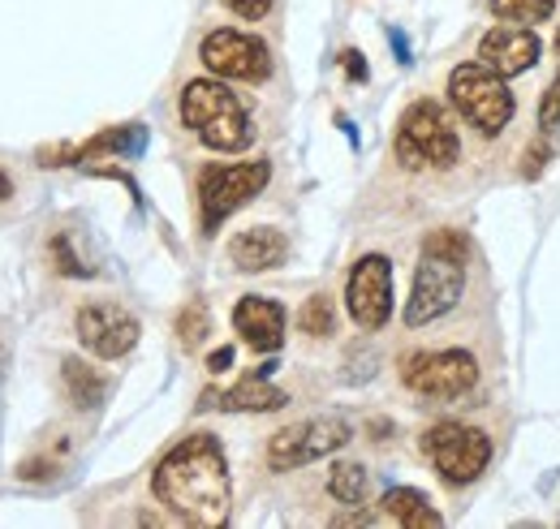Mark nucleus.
I'll list each match as a JSON object with an SVG mask.
<instances>
[{"instance_id": "obj_1", "label": "nucleus", "mask_w": 560, "mask_h": 529, "mask_svg": "<svg viewBox=\"0 0 560 529\" xmlns=\"http://www.w3.org/2000/svg\"><path fill=\"white\" fill-rule=\"evenodd\" d=\"M151 491L186 526H224L233 508V482H229V461L220 439L208 431H195L182 444H173L151 473Z\"/></svg>"}, {"instance_id": "obj_2", "label": "nucleus", "mask_w": 560, "mask_h": 529, "mask_svg": "<svg viewBox=\"0 0 560 529\" xmlns=\"http://www.w3.org/2000/svg\"><path fill=\"white\" fill-rule=\"evenodd\" d=\"M182 126H190L211 151H246L255 142L242 99L215 78H195L182 86Z\"/></svg>"}, {"instance_id": "obj_3", "label": "nucleus", "mask_w": 560, "mask_h": 529, "mask_svg": "<svg viewBox=\"0 0 560 529\" xmlns=\"http://www.w3.org/2000/svg\"><path fill=\"white\" fill-rule=\"evenodd\" d=\"M397 164L419 173V168H453L462 160V138L453 130L448 113L435 104V99H415L401 121H397Z\"/></svg>"}, {"instance_id": "obj_4", "label": "nucleus", "mask_w": 560, "mask_h": 529, "mask_svg": "<svg viewBox=\"0 0 560 529\" xmlns=\"http://www.w3.org/2000/svg\"><path fill=\"white\" fill-rule=\"evenodd\" d=\"M448 99L457 117L483 138L504 133L513 121V91L504 86V73H495L483 61H462L448 73Z\"/></svg>"}, {"instance_id": "obj_5", "label": "nucleus", "mask_w": 560, "mask_h": 529, "mask_svg": "<svg viewBox=\"0 0 560 529\" xmlns=\"http://www.w3.org/2000/svg\"><path fill=\"white\" fill-rule=\"evenodd\" d=\"M422 457L431 461V469L448 486H470V482L483 478V469L491 465V439L483 426L444 418V422L422 431Z\"/></svg>"}, {"instance_id": "obj_6", "label": "nucleus", "mask_w": 560, "mask_h": 529, "mask_svg": "<svg viewBox=\"0 0 560 529\" xmlns=\"http://www.w3.org/2000/svg\"><path fill=\"white\" fill-rule=\"evenodd\" d=\"M272 181L268 160H246V164H208L199 173V224L203 233H215L233 211H242L264 186Z\"/></svg>"}, {"instance_id": "obj_7", "label": "nucleus", "mask_w": 560, "mask_h": 529, "mask_svg": "<svg viewBox=\"0 0 560 529\" xmlns=\"http://www.w3.org/2000/svg\"><path fill=\"white\" fill-rule=\"evenodd\" d=\"M401 384L422 400H462L479 384V357L466 349H419L401 357Z\"/></svg>"}, {"instance_id": "obj_8", "label": "nucleus", "mask_w": 560, "mask_h": 529, "mask_svg": "<svg viewBox=\"0 0 560 529\" xmlns=\"http://www.w3.org/2000/svg\"><path fill=\"white\" fill-rule=\"evenodd\" d=\"M462 293H466V259L422 250L415 289L406 302V328H427V324L444 319L462 302Z\"/></svg>"}, {"instance_id": "obj_9", "label": "nucleus", "mask_w": 560, "mask_h": 529, "mask_svg": "<svg viewBox=\"0 0 560 529\" xmlns=\"http://www.w3.org/2000/svg\"><path fill=\"white\" fill-rule=\"evenodd\" d=\"M353 439L350 422L346 418H306V422H293L277 431L268 439V465L284 473V469H302V465H315L332 452H341Z\"/></svg>"}, {"instance_id": "obj_10", "label": "nucleus", "mask_w": 560, "mask_h": 529, "mask_svg": "<svg viewBox=\"0 0 560 529\" xmlns=\"http://www.w3.org/2000/svg\"><path fill=\"white\" fill-rule=\"evenodd\" d=\"M199 61L215 78H229V82H268L272 78L268 44L259 35H246V31H233V26H220V31L203 35Z\"/></svg>"}, {"instance_id": "obj_11", "label": "nucleus", "mask_w": 560, "mask_h": 529, "mask_svg": "<svg viewBox=\"0 0 560 529\" xmlns=\"http://www.w3.org/2000/svg\"><path fill=\"white\" fill-rule=\"evenodd\" d=\"M346 306L350 319L362 331H380L393 315V263L384 255H366L358 259L346 284Z\"/></svg>"}, {"instance_id": "obj_12", "label": "nucleus", "mask_w": 560, "mask_h": 529, "mask_svg": "<svg viewBox=\"0 0 560 529\" xmlns=\"http://www.w3.org/2000/svg\"><path fill=\"white\" fill-rule=\"evenodd\" d=\"M73 328H78L82 349L95 353V357H104V362H117V357H126L139 344V319L130 310L113 306V302L82 306L78 319H73Z\"/></svg>"}, {"instance_id": "obj_13", "label": "nucleus", "mask_w": 560, "mask_h": 529, "mask_svg": "<svg viewBox=\"0 0 560 529\" xmlns=\"http://www.w3.org/2000/svg\"><path fill=\"white\" fill-rule=\"evenodd\" d=\"M539 52H544L539 35L530 26H522V22H500V26H491L488 35L479 39V61L491 66L495 73H504V78L526 73L539 61Z\"/></svg>"}, {"instance_id": "obj_14", "label": "nucleus", "mask_w": 560, "mask_h": 529, "mask_svg": "<svg viewBox=\"0 0 560 529\" xmlns=\"http://www.w3.org/2000/svg\"><path fill=\"white\" fill-rule=\"evenodd\" d=\"M233 328L255 353H277L284 344V306L272 297H242L233 306Z\"/></svg>"}, {"instance_id": "obj_15", "label": "nucleus", "mask_w": 560, "mask_h": 529, "mask_svg": "<svg viewBox=\"0 0 560 529\" xmlns=\"http://www.w3.org/2000/svg\"><path fill=\"white\" fill-rule=\"evenodd\" d=\"M289 259V237L272 228V224H255V228H242L233 242H229V263L246 275L255 271H272Z\"/></svg>"}, {"instance_id": "obj_16", "label": "nucleus", "mask_w": 560, "mask_h": 529, "mask_svg": "<svg viewBox=\"0 0 560 529\" xmlns=\"http://www.w3.org/2000/svg\"><path fill=\"white\" fill-rule=\"evenodd\" d=\"M142 142H147V133L142 126H117V130H104L95 133L91 142H82V146H44L39 151V164L48 168V164H86V160H95V155H139Z\"/></svg>"}, {"instance_id": "obj_17", "label": "nucleus", "mask_w": 560, "mask_h": 529, "mask_svg": "<svg viewBox=\"0 0 560 529\" xmlns=\"http://www.w3.org/2000/svg\"><path fill=\"white\" fill-rule=\"evenodd\" d=\"M289 397L272 388V384H264V375H255V379H246V384H237V388H229V392H203V404L199 409H224V413H272V409H284Z\"/></svg>"}, {"instance_id": "obj_18", "label": "nucleus", "mask_w": 560, "mask_h": 529, "mask_svg": "<svg viewBox=\"0 0 560 529\" xmlns=\"http://www.w3.org/2000/svg\"><path fill=\"white\" fill-rule=\"evenodd\" d=\"M380 508H384V517H393L397 526L406 529H440V513H435V504L415 491V486H393L384 499H380Z\"/></svg>"}, {"instance_id": "obj_19", "label": "nucleus", "mask_w": 560, "mask_h": 529, "mask_svg": "<svg viewBox=\"0 0 560 529\" xmlns=\"http://www.w3.org/2000/svg\"><path fill=\"white\" fill-rule=\"evenodd\" d=\"M61 379H66V392H70L78 409H100V400L108 397V379L95 366H86L82 357H66L61 362Z\"/></svg>"}, {"instance_id": "obj_20", "label": "nucleus", "mask_w": 560, "mask_h": 529, "mask_svg": "<svg viewBox=\"0 0 560 529\" xmlns=\"http://www.w3.org/2000/svg\"><path fill=\"white\" fill-rule=\"evenodd\" d=\"M366 491H371V478H366L362 465H353V461L332 465V473H328V495H332L337 504L358 508V504H366Z\"/></svg>"}, {"instance_id": "obj_21", "label": "nucleus", "mask_w": 560, "mask_h": 529, "mask_svg": "<svg viewBox=\"0 0 560 529\" xmlns=\"http://www.w3.org/2000/svg\"><path fill=\"white\" fill-rule=\"evenodd\" d=\"M298 331L311 336V340H324V336L337 331V306H332L328 293H315V297L302 302V310H298Z\"/></svg>"}, {"instance_id": "obj_22", "label": "nucleus", "mask_w": 560, "mask_h": 529, "mask_svg": "<svg viewBox=\"0 0 560 529\" xmlns=\"http://www.w3.org/2000/svg\"><path fill=\"white\" fill-rule=\"evenodd\" d=\"M488 4L500 22H522V26L548 22L557 13V0H488Z\"/></svg>"}, {"instance_id": "obj_23", "label": "nucleus", "mask_w": 560, "mask_h": 529, "mask_svg": "<svg viewBox=\"0 0 560 529\" xmlns=\"http://www.w3.org/2000/svg\"><path fill=\"white\" fill-rule=\"evenodd\" d=\"M211 331V319H208V306L195 297V302H186L182 306V315H177V340H182V349H199L203 340H208Z\"/></svg>"}, {"instance_id": "obj_24", "label": "nucleus", "mask_w": 560, "mask_h": 529, "mask_svg": "<svg viewBox=\"0 0 560 529\" xmlns=\"http://www.w3.org/2000/svg\"><path fill=\"white\" fill-rule=\"evenodd\" d=\"M422 250L453 255V259H470V242H466V233H457V228H435V233L422 242Z\"/></svg>"}, {"instance_id": "obj_25", "label": "nucleus", "mask_w": 560, "mask_h": 529, "mask_svg": "<svg viewBox=\"0 0 560 529\" xmlns=\"http://www.w3.org/2000/svg\"><path fill=\"white\" fill-rule=\"evenodd\" d=\"M539 126H544V130H557V126H560V73L552 78V86L544 91V104H539Z\"/></svg>"}, {"instance_id": "obj_26", "label": "nucleus", "mask_w": 560, "mask_h": 529, "mask_svg": "<svg viewBox=\"0 0 560 529\" xmlns=\"http://www.w3.org/2000/svg\"><path fill=\"white\" fill-rule=\"evenodd\" d=\"M229 13H237V17H246V22H259V17H268L272 13V4L277 0H220Z\"/></svg>"}, {"instance_id": "obj_27", "label": "nucleus", "mask_w": 560, "mask_h": 529, "mask_svg": "<svg viewBox=\"0 0 560 529\" xmlns=\"http://www.w3.org/2000/svg\"><path fill=\"white\" fill-rule=\"evenodd\" d=\"M52 259H57V271H61V275H86V271H91V267H82L73 259L70 237H57V242H52Z\"/></svg>"}, {"instance_id": "obj_28", "label": "nucleus", "mask_w": 560, "mask_h": 529, "mask_svg": "<svg viewBox=\"0 0 560 529\" xmlns=\"http://www.w3.org/2000/svg\"><path fill=\"white\" fill-rule=\"evenodd\" d=\"M341 66H346V73H350L353 82H366V61H362V52L346 48V52H341Z\"/></svg>"}, {"instance_id": "obj_29", "label": "nucleus", "mask_w": 560, "mask_h": 529, "mask_svg": "<svg viewBox=\"0 0 560 529\" xmlns=\"http://www.w3.org/2000/svg\"><path fill=\"white\" fill-rule=\"evenodd\" d=\"M229 366H233V344H224V349H215V353H211V357H208V371H211V375H224Z\"/></svg>"}, {"instance_id": "obj_30", "label": "nucleus", "mask_w": 560, "mask_h": 529, "mask_svg": "<svg viewBox=\"0 0 560 529\" xmlns=\"http://www.w3.org/2000/svg\"><path fill=\"white\" fill-rule=\"evenodd\" d=\"M9 199H13V181L0 173V202H9Z\"/></svg>"}, {"instance_id": "obj_31", "label": "nucleus", "mask_w": 560, "mask_h": 529, "mask_svg": "<svg viewBox=\"0 0 560 529\" xmlns=\"http://www.w3.org/2000/svg\"><path fill=\"white\" fill-rule=\"evenodd\" d=\"M0 375H4V353H0Z\"/></svg>"}, {"instance_id": "obj_32", "label": "nucleus", "mask_w": 560, "mask_h": 529, "mask_svg": "<svg viewBox=\"0 0 560 529\" xmlns=\"http://www.w3.org/2000/svg\"><path fill=\"white\" fill-rule=\"evenodd\" d=\"M557 57H560V35H557Z\"/></svg>"}]
</instances>
